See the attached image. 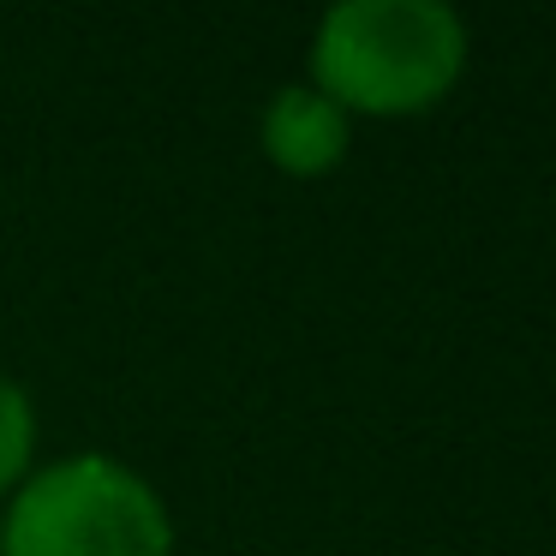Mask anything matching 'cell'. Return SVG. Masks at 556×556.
<instances>
[{
	"instance_id": "cell-2",
	"label": "cell",
	"mask_w": 556,
	"mask_h": 556,
	"mask_svg": "<svg viewBox=\"0 0 556 556\" xmlns=\"http://www.w3.org/2000/svg\"><path fill=\"white\" fill-rule=\"evenodd\" d=\"M460 18L437 0H341L317 30V73L365 109H413L460 66Z\"/></svg>"
},
{
	"instance_id": "cell-3",
	"label": "cell",
	"mask_w": 556,
	"mask_h": 556,
	"mask_svg": "<svg viewBox=\"0 0 556 556\" xmlns=\"http://www.w3.org/2000/svg\"><path fill=\"white\" fill-rule=\"evenodd\" d=\"M341 138H348V126H341V109L324 90H305V85L276 90V102L264 114V144L288 168H324V162H336Z\"/></svg>"
},
{
	"instance_id": "cell-1",
	"label": "cell",
	"mask_w": 556,
	"mask_h": 556,
	"mask_svg": "<svg viewBox=\"0 0 556 556\" xmlns=\"http://www.w3.org/2000/svg\"><path fill=\"white\" fill-rule=\"evenodd\" d=\"M7 556H168V515L132 467L78 455L25 479L0 532Z\"/></svg>"
},
{
	"instance_id": "cell-4",
	"label": "cell",
	"mask_w": 556,
	"mask_h": 556,
	"mask_svg": "<svg viewBox=\"0 0 556 556\" xmlns=\"http://www.w3.org/2000/svg\"><path fill=\"white\" fill-rule=\"evenodd\" d=\"M25 448H30V401L18 383L0 377V484L25 467Z\"/></svg>"
}]
</instances>
